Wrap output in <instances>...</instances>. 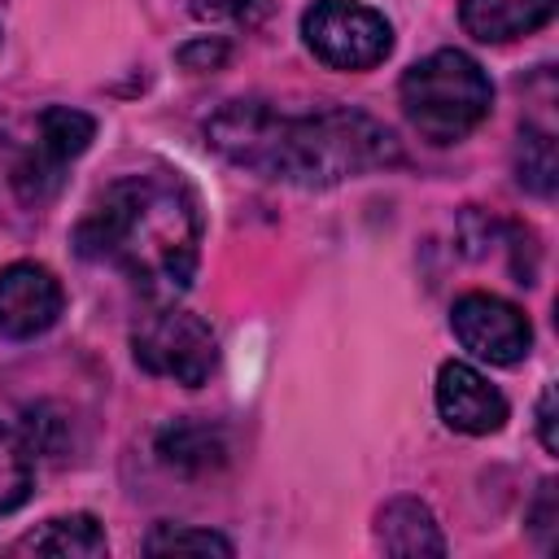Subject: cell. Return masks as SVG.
<instances>
[{
	"label": "cell",
	"instance_id": "6da1fadb",
	"mask_svg": "<svg viewBox=\"0 0 559 559\" xmlns=\"http://www.w3.org/2000/svg\"><path fill=\"white\" fill-rule=\"evenodd\" d=\"M205 135L227 162L301 188H328L402 157L397 135L358 109L275 114L266 100H231L210 118Z\"/></svg>",
	"mask_w": 559,
	"mask_h": 559
},
{
	"label": "cell",
	"instance_id": "7a4b0ae2",
	"mask_svg": "<svg viewBox=\"0 0 559 559\" xmlns=\"http://www.w3.org/2000/svg\"><path fill=\"white\" fill-rule=\"evenodd\" d=\"M74 245L83 258L118 266L148 297H175L192 284L201 258L197 192L170 170L122 175L79 223Z\"/></svg>",
	"mask_w": 559,
	"mask_h": 559
},
{
	"label": "cell",
	"instance_id": "3957f363",
	"mask_svg": "<svg viewBox=\"0 0 559 559\" xmlns=\"http://www.w3.org/2000/svg\"><path fill=\"white\" fill-rule=\"evenodd\" d=\"M402 109L411 127L432 144H454L472 135L493 105V83L476 57L459 48L428 52L402 74Z\"/></svg>",
	"mask_w": 559,
	"mask_h": 559
},
{
	"label": "cell",
	"instance_id": "277c9868",
	"mask_svg": "<svg viewBox=\"0 0 559 559\" xmlns=\"http://www.w3.org/2000/svg\"><path fill=\"white\" fill-rule=\"evenodd\" d=\"M131 354L148 376L175 380L183 389H197L210 380L218 362V341L205 319L179 306H157L148 310L135 332H131Z\"/></svg>",
	"mask_w": 559,
	"mask_h": 559
},
{
	"label": "cell",
	"instance_id": "5b68a950",
	"mask_svg": "<svg viewBox=\"0 0 559 559\" xmlns=\"http://www.w3.org/2000/svg\"><path fill=\"white\" fill-rule=\"evenodd\" d=\"M301 39L332 70H371L393 52L389 17L358 0H314L301 13Z\"/></svg>",
	"mask_w": 559,
	"mask_h": 559
},
{
	"label": "cell",
	"instance_id": "8992f818",
	"mask_svg": "<svg viewBox=\"0 0 559 559\" xmlns=\"http://www.w3.org/2000/svg\"><path fill=\"white\" fill-rule=\"evenodd\" d=\"M96 135V122L92 114L83 109H70V105H48L35 122V148L26 153V162L13 170V188L26 205H44L48 197H57L61 188V170L87 153Z\"/></svg>",
	"mask_w": 559,
	"mask_h": 559
},
{
	"label": "cell",
	"instance_id": "52a82bcc",
	"mask_svg": "<svg viewBox=\"0 0 559 559\" xmlns=\"http://www.w3.org/2000/svg\"><path fill=\"white\" fill-rule=\"evenodd\" d=\"M450 328L467 354L493 367H515L533 349V328L524 310L493 293H463L450 310Z\"/></svg>",
	"mask_w": 559,
	"mask_h": 559
},
{
	"label": "cell",
	"instance_id": "ba28073f",
	"mask_svg": "<svg viewBox=\"0 0 559 559\" xmlns=\"http://www.w3.org/2000/svg\"><path fill=\"white\" fill-rule=\"evenodd\" d=\"M66 306L57 275L39 262H9L0 266V336L4 341H35L44 336Z\"/></svg>",
	"mask_w": 559,
	"mask_h": 559
},
{
	"label": "cell",
	"instance_id": "9c48e42d",
	"mask_svg": "<svg viewBox=\"0 0 559 559\" xmlns=\"http://www.w3.org/2000/svg\"><path fill=\"white\" fill-rule=\"evenodd\" d=\"M437 415L467 437H489L507 424V397L467 362H441L437 371Z\"/></svg>",
	"mask_w": 559,
	"mask_h": 559
},
{
	"label": "cell",
	"instance_id": "30bf717a",
	"mask_svg": "<svg viewBox=\"0 0 559 559\" xmlns=\"http://www.w3.org/2000/svg\"><path fill=\"white\" fill-rule=\"evenodd\" d=\"M555 17V0H463L459 22L480 44H507L542 31Z\"/></svg>",
	"mask_w": 559,
	"mask_h": 559
},
{
	"label": "cell",
	"instance_id": "8fae6325",
	"mask_svg": "<svg viewBox=\"0 0 559 559\" xmlns=\"http://www.w3.org/2000/svg\"><path fill=\"white\" fill-rule=\"evenodd\" d=\"M13 550L17 555H52V559H100L109 550V542H105V528L96 524V515L74 511V515L44 520L26 537H17Z\"/></svg>",
	"mask_w": 559,
	"mask_h": 559
},
{
	"label": "cell",
	"instance_id": "7c38bea8",
	"mask_svg": "<svg viewBox=\"0 0 559 559\" xmlns=\"http://www.w3.org/2000/svg\"><path fill=\"white\" fill-rule=\"evenodd\" d=\"M376 542L389 555H445V537L419 498H393L376 515Z\"/></svg>",
	"mask_w": 559,
	"mask_h": 559
},
{
	"label": "cell",
	"instance_id": "4fadbf2b",
	"mask_svg": "<svg viewBox=\"0 0 559 559\" xmlns=\"http://www.w3.org/2000/svg\"><path fill=\"white\" fill-rule=\"evenodd\" d=\"M157 459L170 467V472H183V476H205V472H218L227 463V441L218 428L210 424H197V419H175L157 432Z\"/></svg>",
	"mask_w": 559,
	"mask_h": 559
},
{
	"label": "cell",
	"instance_id": "5bb4252c",
	"mask_svg": "<svg viewBox=\"0 0 559 559\" xmlns=\"http://www.w3.org/2000/svg\"><path fill=\"white\" fill-rule=\"evenodd\" d=\"M31 476H35L31 441L17 428L0 424V515L17 511L31 498Z\"/></svg>",
	"mask_w": 559,
	"mask_h": 559
},
{
	"label": "cell",
	"instance_id": "9a60e30c",
	"mask_svg": "<svg viewBox=\"0 0 559 559\" xmlns=\"http://www.w3.org/2000/svg\"><path fill=\"white\" fill-rule=\"evenodd\" d=\"M515 179H520V188H528V192H537V197H550V192H555L559 157H555L550 131H537V127H524V131H520Z\"/></svg>",
	"mask_w": 559,
	"mask_h": 559
},
{
	"label": "cell",
	"instance_id": "2e32d148",
	"mask_svg": "<svg viewBox=\"0 0 559 559\" xmlns=\"http://www.w3.org/2000/svg\"><path fill=\"white\" fill-rule=\"evenodd\" d=\"M148 555H175V550H192V555H231V542L210 533V528H188V524H157L144 537Z\"/></svg>",
	"mask_w": 559,
	"mask_h": 559
},
{
	"label": "cell",
	"instance_id": "e0dca14e",
	"mask_svg": "<svg viewBox=\"0 0 559 559\" xmlns=\"http://www.w3.org/2000/svg\"><path fill=\"white\" fill-rule=\"evenodd\" d=\"M188 9L201 22H236V26H253L266 13V0H188Z\"/></svg>",
	"mask_w": 559,
	"mask_h": 559
},
{
	"label": "cell",
	"instance_id": "ac0fdd59",
	"mask_svg": "<svg viewBox=\"0 0 559 559\" xmlns=\"http://www.w3.org/2000/svg\"><path fill=\"white\" fill-rule=\"evenodd\" d=\"M555 480H542V493H537V502H533V511H528V528L537 533V542L550 550V542H555Z\"/></svg>",
	"mask_w": 559,
	"mask_h": 559
},
{
	"label": "cell",
	"instance_id": "d6986e66",
	"mask_svg": "<svg viewBox=\"0 0 559 559\" xmlns=\"http://www.w3.org/2000/svg\"><path fill=\"white\" fill-rule=\"evenodd\" d=\"M537 437H542V445L550 454L559 450V432H555V384L542 389V402H537Z\"/></svg>",
	"mask_w": 559,
	"mask_h": 559
}]
</instances>
